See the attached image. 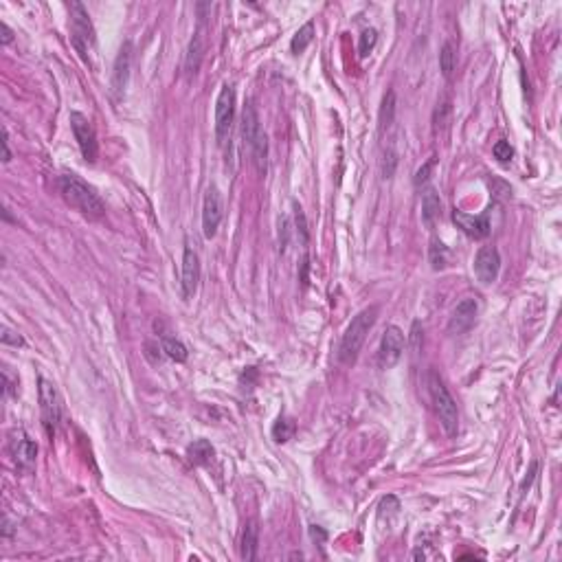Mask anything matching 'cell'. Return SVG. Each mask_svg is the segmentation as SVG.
Listing matches in <instances>:
<instances>
[{"mask_svg":"<svg viewBox=\"0 0 562 562\" xmlns=\"http://www.w3.org/2000/svg\"><path fill=\"white\" fill-rule=\"evenodd\" d=\"M160 347H163V352L167 354L172 360H176V362H185L187 360V347L180 343V341H176V338H172V336H163L160 338Z\"/></svg>","mask_w":562,"mask_h":562,"instance_id":"cell-24","label":"cell"},{"mask_svg":"<svg viewBox=\"0 0 562 562\" xmlns=\"http://www.w3.org/2000/svg\"><path fill=\"white\" fill-rule=\"evenodd\" d=\"M242 139L249 145L251 160L255 165V170L259 174H266V163H268V141H266V132L261 128L259 112L253 104V99H249L242 110Z\"/></svg>","mask_w":562,"mask_h":562,"instance_id":"cell-2","label":"cell"},{"mask_svg":"<svg viewBox=\"0 0 562 562\" xmlns=\"http://www.w3.org/2000/svg\"><path fill=\"white\" fill-rule=\"evenodd\" d=\"M294 431H296V424L290 420V418H279L275 424H273V439L277 441V444H284V441H288V439H292V435H294Z\"/></svg>","mask_w":562,"mask_h":562,"instance_id":"cell-26","label":"cell"},{"mask_svg":"<svg viewBox=\"0 0 562 562\" xmlns=\"http://www.w3.org/2000/svg\"><path fill=\"white\" fill-rule=\"evenodd\" d=\"M257 544H259V527L255 521H249L242 534V560L253 562L257 558Z\"/></svg>","mask_w":562,"mask_h":562,"instance_id":"cell-19","label":"cell"},{"mask_svg":"<svg viewBox=\"0 0 562 562\" xmlns=\"http://www.w3.org/2000/svg\"><path fill=\"white\" fill-rule=\"evenodd\" d=\"M11 160V150H9V132L7 128H3V163Z\"/></svg>","mask_w":562,"mask_h":562,"instance_id":"cell-32","label":"cell"},{"mask_svg":"<svg viewBox=\"0 0 562 562\" xmlns=\"http://www.w3.org/2000/svg\"><path fill=\"white\" fill-rule=\"evenodd\" d=\"M453 222L464 231L466 235L474 238V240H484L490 235V218H488V211L481 213V216H468L464 211H455L453 213Z\"/></svg>","mask_w":562,"mask_h":562,"instance_id":"cell-16","label":"cell"},{"mask_svg":"<svg viewBox=\"0 0 562 562\" xmlns=\"http://www.w3.org/2000/svg\"><path fill=\"white\" fill-rule=\"evenodd\" d=\"M222 216H224L222 193L216 185H209L205 191V200H203V233L207 240L216 238Z\"/></svg>","mask_w":562,"mask_h":562,"instance_id":"cell-11","label":"cell"},{"mask_svg":"<svg viewBox=\"0 0 562 562\" xmlns=\"http://www.w3.org/2000/svg\"><path fill=\"white\" fill-rule=\"evenodd\" d=\"M312 40H314V22H306L299 31L294 33V38H292V42H290V48H292V53H303L306 48L312 44Z\"/></svg>","mask_w":562,"mask_h":562,"instance_id":"cell-22","label":"cell"},{"mask_svg":"<svg viewBox=\"0 0 562 562\" xmlns=\"http://www.w3.org/2000/svg\"><path fill=\"white\" fill-rule=\"evenodd\" d=\"M40 409H42V422L48 437H53L60 420H62V400L60 393L53 383H48L46 378H40Z\"/></svg>","mask_w":562,"mask_h":562,"instance_id":"cell-9","label":"cell"},{"mask_svg":"<svg viewBox=\"0 0 562 562\" xmlns=\"http://www.w3.org/2000/svg\"><path fill=\"white\" fill-rule=\"evenodd\" d=\"M406 347V338L404 332L398 325H389L383 334V341H380L378 347V367L380 369H393L400 362L402 354Z\"/></svg>","mask_w":562,"mask_h":562,"instance_id":"cell-8","label":"cell"},{"mask_svg":"<svg viewBox=\"0 0 562 562\" xmlns=\"http://www.w3.org/2000/svg\"><path fill=\"white\" fill-rule=\"evenodd\" d=\"M211 3H198V27L193 31V36L189 40L187 53H185V75L193 77L205 62L207 53V44H209V13H211Z\"/></svg>","mask_w":562,"mask_h":562,"instance_id":"cell-5","label":"cell"},{"mask_svg":"<svg viewBox=\"0 0 562 562\" xmlns=\"http://www.w3.org/2000/svg\"><path fill=\"white\" fill-rule=\"evenodd\" d=\"M198 281H200V257H198L193 246L187 244L183 253V296L185 299L193 296Z\"/></svg>","mask_w":562,"mask_h":562,"instance_id":"cell-15","label":"cell"},{"mask_svg":"<svg viewBox=\"0 0 562 562\" xmlns=\"http://www.w3.org/2000/svg\"><path fill=\"white\" fill-rule=\"evenodd\" d=\"M477 312H479V306L474 299H464L461 303H457V308L451 314V321H448V332L453 336L466 334L477 321Z\"/></svg>","mask_w":562,"mask_h":562,"instance_id":"cell-14","label":"cell"},{"mask_svg":"<svg viewBox=\"0 0 562 562\" xmlns=\"http://www.w3.org/2000/svg\"><path fill=\"white\" fill-rule=\"evenodd\" d=\"M422 325H420V321H413V327H411V336H409V341H411V345H413V350H420L422 347V329H420Z\"/></svg>","mask_w":562,"mask_h":562,"instance_id":"cell-29","label":"cell"},{"mask_svg":"<svg viewBox=\"0 0 562 562\" xmlns=\"http://www.w3.org/2000/svg\"><path fill=\"white\" fill-rule=\"evenodd\" d=\"M187 455L191 459V464L196 466H205L213 459V446L207 441V439H196L189 448H187Z\"/></svg>","mask_w":562,"mask_h":562,"instance_id":"cell-20","label":"cell"},{"mask_svg":"<svg viewBox=\"0 0 562 562\" xmlns=\"http://www.w3.org/2000/svg\"><path fill=\"white\" fill-rule=\"evenodd\" d=\"M455 64H457V60H455V48H453V44L451 42H444L441 51H439V71H441V75L446 79L453 77Z\"/></svg>","mask_w":562,"mask_h":562,"instance_id":"cell-25","label":"cell"},{"mask_svg":"<svg viewBox=\"0 0 562 562\" xmlns=\"http://www.w3.org/2000/svg\"><path fill=\"white\" fill-rule=\"evenodd\" d=\"M130 64H132V44L125 42L121 51L114 60V71H112V92L121 97L125 92L128 79H130Z\"/></svg>","mask_w":562,"mask_h":562,"instance_id":"cell-17","label":"cell"},{"mask_svg":"<svg viewBox=\"0 0 562 562\" xmlns=\"http://www.w3.org/2000/svg\"><path fill=\"white\" fill-rule=\"evenodd\" d=\"M448 257H451V253H448V249H446V246H444V242H439L437 238H433V240H431V251H428V259H431L433 268H435V270L446 268V266H448Z\"/></svg>","mask_w":562,"mask_h":562,"instance_id":"cell-23","label":"cell"},{"mask_svg":"<svg viewBox=\"0 0 562 562\" xmlns=\"http://www.w3.org/2000/svg\"><path fill=\"white\" fill-rule=\"evenodd\" d=\"M433 165H435V158H431V160H428V163L424 165V167L418 170V174H416V185L426 183V180H428V174H431V170H433Z\"/></svg>","mask_w":562,"mask_h":562,"instance_id":"cell-31","label":"cell"},{"mask_svg":"<svg viewBox=\"0 0 562 562\" xmlns=\"http://www.w3.org/2000/svg\"><path fill=\"white\" fill-rule=\"evenodd\" d=\"M3 343H13V345H22V338H20V336H11V332H5V334H3Z\"/></svg>","mask_w":562,"mask_h":562,"instance_id":"cell-35","label":"cell"},{"mask_svg":"<svg viewBox=\"0 0 562 562\" xmlns=\"http://www.w3.org/2000/svg\"><path fill=\"white\" fill-rule=\"evenodd\" d=\"M71 130H73L75 141H77L79 150H81V156H84L88 163H95L99 147H97L95 128L88 121V117H84L81 112H71Z\"/></svg>","mask_w":562,"mask_h":562,"instance_id":"cell-12","label":"cell"},{"mask_svg":"<svg viewBox=\"0 0 562 562\" xmlns=\"http://www.w3.org/2000/svg\"><path fill=\"white\" fill-rule=\"evenodd\" d=\"M233 119H235V88L231 84H224L216 99V139L220 147H226Z\"/></svg>","mask_w":562,"mask_h":562,"instance_id":"cell-6","label":"cell"},{"mask_svg":"<svg viewBox=\"0 0 562 562\" xmlns=\"http://www.w3.org/2000/svg\"><path fill=\"white\" fill-rule=\"evenodd\" d=\"M395 119V92L389 90L383 99V108H380V137H385V132L393 128Z\"/></svg>","mask_w":562,"mask_h":562,"instance_id":"cell-21","label":"cell"},{"mask_svg":"<svg viewBox=\"0 0 562 562\" xmlns=\"http://www.w3.org/2000/svg\"><path fill=\"white\" fill-rule=\"evenodd\" d=\"M57 185H60V193L66 200V205L73 207L79 213H84L86 218L97 220V218H102L106 213V207L102 203V198H99L84 183V180H79L75 174H62L60 180H57Z\"/></svg>","mask_w":562,"mask_h":562,"instance_id":"cell-1","label":"cell"},{"mask_svg":"<svg viewBox=\"0 0 562 562\" xmlns=\"http://www.w3.org/2000/svg\"><path fill=\"white\" fill-rule=\"evenodd\" d=\"M294 218H296V226H299L301 231V238L303 242H308V228H306V216H303V211L299 205H294Z\"/></svg>","mask_w":562,"mask_h":562,"instance_id":"cell-30","label":"cell"},{"mask_svg":"<svg viewBox=\"0 0 562 562\" xmlns=\"http://www.w3.org/2000/svg\"><path fill=\"white\" fill-rule=\"evenodd\" d=\"M428 391H431L433 406H435V413L441 422L444 433L448 437H455L459 433V409H457V402L451 395V391L446 389L444 380L433 369L428 371Z\"/></svg>","mask_w":562,"mask_h":562,"instance_id":"cell-4","label":"cell"},{"mask_svg":"<svg viewBox=\"0 0 562 562\" xmlns=\"http://www.w3.org/2000/svg\"><path fill=\"white\" fill-rule=\"evenodd\" d=\"M0 29H3V44H9L13 40V31L9 29L7 22H0Z\"/></svg>","mask_w":562,"mask_h":562,"instance_id":"cell-34","label":"cell"},{"mask_svg":"<svg viewBox=\"0 0 562 562\" xmlns=\"http://www.w3.org/2000/svg\"><path fill=\"white\" fill-rule=\"evenodd\" d=\"M439 213H441V200H439V196L433 187H428L422 196V222L428 226V228H433L435 226V220L439 218Z\"/></svg>","mask_w":562,"mask_h":562,"instance_id":"cell-18","label":"cell"},{"mask_svg":"<svg viewBox=\"0 0 562 562\" xmlns=\"http://www.w3.org/2000/svg\"><path fill=\"white\" fill-rule=\"evenodd\" d=\"M376 42H378L376 29H365V31H362L360 33V40H358V53H360V57H367L371 53V48L376 46Z\"/></svg>","mask_w":562,"mask_h":562,"instance_id":"cell-27","label":"cell"},{"mask_svg":"<svg viewBox=\"0 0 562 562\" xmlns=\"http://www.w3.org/2000/svg\"><path fill=\"white\" fill-rule=\"evenodd\" d=\"M71 38L81 57H86V51L95 44V29L90 15L81 3H71Z\"/></svg>","mask_w":562,"mask_h":562,"instance_id":"cell-7","label":"cell"},{"mask_svg":"<svg viewBox=\"0 0 562 562\" xmlns=\"http://www.w3.org/2000/svg\"><path fill=\"white\" fill-rule=\"evenodd\" d=\"M501 270V255L494 246H484L474 257V275L481 284H492L497 281Z\"/></svg>","mask_w":562,"mask_h":562,"instance_id":"cell-13","label":"cell"},{"mask_svg":"<svg viewBox=\"0 0 562 562\" xmlns=\"http://www.w3.org/2000/svg\"><path fill=\"white\" fill-rule=\"evenodd\" d=\"M310 536H312L314 540H317V538H319V542H323V540L327 538V534H325V532L321 530V527H317V525H310Z\"/></svg>","mask_w":562,"mask_h":562,"instance_id":"cell-33","label":"cell"},{"mask_svg":"<svg viewBox=\"0 0 562 562\" xmlns=\"http://www.w3.org/2000/svg\"><path fill=\"white\" fill-rule=\"evenodd\" d=\"M9 455L13 459V464L20 470H33L36 466V457H38V444L33 441L22 428H13L9 433Z\"/></svg>","mask_w":562,"mask_h":562,"instance_id":"cell-10","label":"cell"},{"mask_svg":"<svg viewBox=\"0 0 562 562\" xmlns=\"http://www.w3.org/2000/svg\"><path fill=\"white\" fill-rule=\"evenodd\" d=\"M492 154L497 160L507 163V160H512V156H514V150H512V145L507 141H497L492 147Z\"/></svg>","mask_w":562,"mask_h":562,"instance_id":"cell-28","label":"cell"},{"mask_svg":"<svg viewBox=\"0 0 562 562\" xmlns=\"http://www.w3.org/2000/svg\"><path fill=\"white\" fill-rule=\"evenodd\" d=\"M376 319H378V308L371 306V308L360 310L352 319V323L347 325L345 334L341 338V345H338V360L343 362V365H352V362L358 358L362 345H365V341H367L369 329L376 325Z\"/></svg>","mask_w":562,"mask_h":562,"instance_id":"cell-3","label":"cell"}]
</instances>
